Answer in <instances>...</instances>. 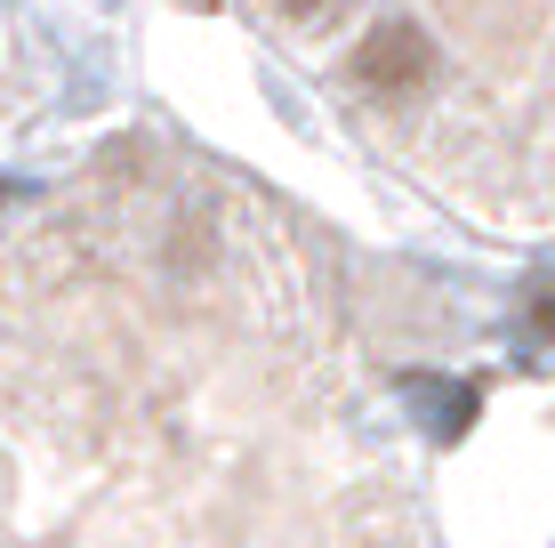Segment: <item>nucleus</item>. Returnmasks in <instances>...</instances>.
I'll return each instance as SVG.
<instances>
[{"label":"nucleus","instance_id":"f257e3e1","mask_svg":"<svg viewBox=\"0 0 555 548\" xmlns=\"http://www.w3.org/2000/svg\"><path fill=\"white\" fill-rule=\"evenodd\" d=\"M354 81L371 89V98H418V89L435 81V41L411 25V16H387V25L362 33V49H354Z\"/></svg>","mask_w":555,"mask_h":548},{"label":"nucleus","instance_id":"f03ea898","mask_svg":"<svg viewBox=\"0 0 555 548\" xmlns=\"http://www.w3.org/2000/svg\"><path fill=\"white\" fill-rule=\"evenodd\" d=\"M403 395L418 404V420H427V436H435V444H459V436L475 428V404H483L475 387L443 380V371H411V380H403Z\"/></svg>","mask_w":555,"mask_h":548},{"label":"nucleus","instance_id":"7ed1b4c3","mask_svg":"<svg viewBox=\"0 0 555 548\" xmlns=\"http://www.w3.org/2000/svg\"><path fill=\"white\" fill-rule=\"evenodd\" d=\"M531 331H540V339H555V291H540V298H531Z\"/></svg>","mask_w":555,"mask_h":548},{"label":"nucleus","instance_id":"20e7f679","mask_svg":"<svg viewBox=\"0 0 555 548\" xmlns=\"http://www.w3.org/2000/svg\"><path fill=\"white\" fill-rule=\"evenodd\" d=\"M282 9H291V16H314V9H322V0H282Z\"/></svg>","mask_w":555,"mask_h":548}]
</instances>
